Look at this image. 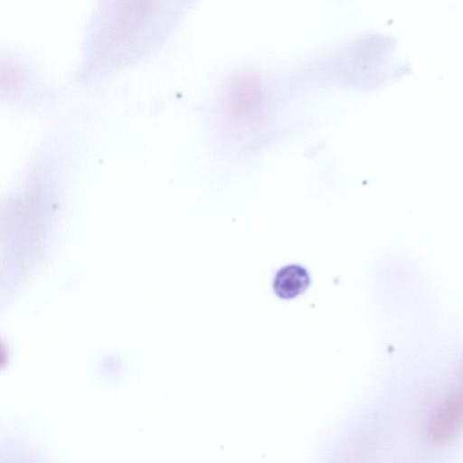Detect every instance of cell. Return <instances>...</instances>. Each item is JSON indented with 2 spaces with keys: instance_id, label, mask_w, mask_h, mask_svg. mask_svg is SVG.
I'll return each mask as SVG.
<instances>
[{
  "instance_id": "cell-1",
  "label": "cell",
  "mask_w": 463,
  "mask_h": 463,
  "mask_svg": "<svg viewBox=\"0 0 463 463\" xmlns=\"http://www.w3.org/2000/svg\"><path fill=\"white\" fill-rule=\"evenodd\" d=\"M157 6L158 0H104L99 51L117 56L137 43L153 23Z\"/></svg>"
},
{
  "instance_id": "cell-2",
  "label": "cell",
  "mask_w": 463,
  "mask_h": 463,
  "mask_svg": "<svg viewBox=\"0 0 463 463\" xmlns=\"http://www.w3.org/2000/svg\"><path fill=\"white\" fill-rule=\"evenodd\" d=\"M463 426V390L448 398L435 413L429 426L432 442L449 439Z\"/></svg>"
},
{
  "instance_id": "cell-3",
  "label": "cell",
  "mask_w": 463,
  "mask_h": 463,
  "mask_svg": "<svg viewBox=\"0 0 463 463\" xmlns=\"http://www.w3.org/2000/svg\"><path fill=\"white\" fill-rule=\"evenodd\" d=\"M309 284L307 270L298 264H289L278 270L272 286L279 298L291 299L306 291Z\"/></svg>"
}]
</instances>
